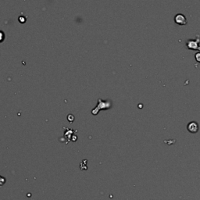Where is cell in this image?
<instances>
[{"label": "cell", "instance_id": "3", "mask_svg": "<svg viewBox=\"0 0 200 200\" xmlns=\"http://www.w3.org/2000/svg\"><path fill=\"white\" fill-rule=\"evenodd\" d=\"M198 124L195 121H191L187 125V129L190 133H197L198 131Z\"/></svg>", "mask_w": 200, "mask_h": 200}, {"label": "cell", "instance_id": "2", "mask_svg": "<svg viewBox=\"0 0 200 200\" xmlns=\"http://www.w3.org/2000/svg\"><path fill=\"white\" fill-rule=\"evenodd\" d=\"M174 22L177 24H178V25L182 26L185 25L188 23V21L184 14H182V13H178L174 17Z\"/></svg>", "mask_w": 200, "mask_h": 200}, {"label": "cell", "instance_id": "4", "mask_svg": "<svg viewBox=\"0 0 200 200\" xmlns=\"http://www.w3.org/2000/svg\"><path fill=\"white\" fill-rule=\"evenodd\" d=\"M6 181H7L6 178H4V177H2L1 175H0V186L4 185L6 183Z\"/></svg>", "mask_w": 200, "mask_h": 200}, {"label": "cell", "instance_id": "5", "mask_svg": "<svg viewBox=\"0 0 200 200\" xmlns=\"http://www.w3.org/2000/svg\"><path fill=\"white\" fill-rule=\"evenodd\" d=\"M195 60L197 61L198 63H199L200 64V52H198V53H196L195 54Z\"/></svg>", "mask_w": 200, "mask_h": 200}, {"label": "cell", "instance_id": "1", "mask_svg": "<svg viewBox=\"0 0 200 200\" xmlns=\"http://www.w3.org/2000/svg\"><path fill=\"white\" fill-rule=\"evenodd\" d=\"M199 42L200 38H196L195 39H189L186 41V47L193 50H200V46L198 44Z\"/></svg>", "mask_w": 200, "mask_h": 200}]
</instances>
